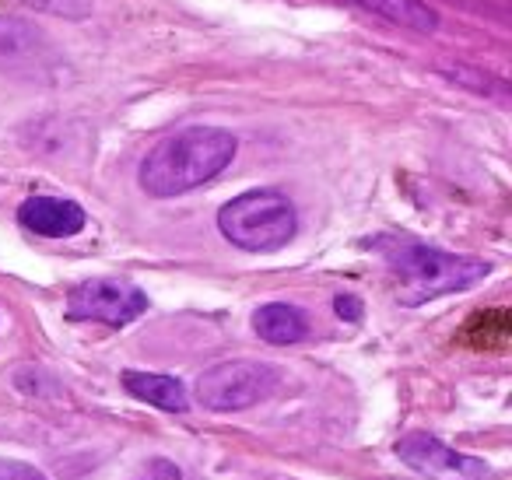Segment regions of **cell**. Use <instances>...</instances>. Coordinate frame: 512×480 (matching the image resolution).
I'll use <instances>...</instances> for the list:
<instances>
[{"label": "cell", "instance_id": "cell-13", "mask_svg": "<svg viewBox=\"0 0 512 480\" xmlns=\"http://www.w3.org/2000/svg\"><path fill=\"white\" fill-rule=\"evenodd\" d=\"M29 4L39 11H53V15H64V18H85L88 8H92V0H29Z\"/></svg>", "mask_w": 512, "mask_h": 480}, {"label": "cell", "instance_id": "cell-1", "mask_svg": "<svg viewBox=\"0 0 512 480\" xmlns=\"http://www.w3.org/2000/svg\"><path fill=\"white\" fill-rule=\"evenodd\" d=\"M239 141L221 127H190L158 141L141 162V190L148 197H179L232 165Z\"/></svg>", "mask_w": 512, "mask_h": 480}, {"label": "cell", "instance_id": "cell-5", "mask_svg": "<svg viewBox=\"0 0 512 480\" xmlns=\"http://www.w3.org/2000/svg\"><path fill=\"white\" fill-rule=\"evenodd\" d=\"M148 309V295L137 284L116 281V277H95L71 291L67 298V316L78 323H106L127 326Z\"/></svg>", "mask_w": 512, "mask_h": 480}, {"label": "cell", "instance_id": "cell-15", "mask_svg": "<svg viewBox=\"0 0 512 480\" xmlns=\"http://www.w3.org/2000/svg\"><path fill=\"white\" fill-rule=\"evenodd\" d=\"M334 309H337V316L341 319H362V302H358L355 295H337V302H334Z\"/></svg>", "mask_w": 512, "mask_h": 480}, {"label": "cell", "instance_id": "cell-3", "mask_svg": "<svg viewBox=\"0 0 512 480\" xmlns=\"http://www.w3.org/2000/svg\"><path fill=\"white\" fill-rule=\"evenodd\" d=\"M218 228L232 246L246 249V253H274L292 242L299 218L285 193L249 190L221 207Z\"/></svg>", "mask_w": 512, "mask_h": 480}, {"label": "cell", "instance_id": "cell-8", "mask_svg": "<svg viewBox=\"0 0 512 480\" xmlns=\"http://www.w3.org/2000/svg\"><path fill=\"white\" fill-rule=\"evenodd\" d=\"M18 221L46 239H71L85 228V211L64 197H29L18 207Z\"/></svg>", "mask_w": 512, "mask_h": 480}, {"label": "cell", "instance_id": "cell-12", "mask_svg": "<svg viewBox=\"0 0 512 480\" xmlns=\"http://www.w3.org/2000/svg\"><path fill=\"white\" fill-rule=\"evenodd\" d=\"M123 480H183V473H179V466L172 459H148Z\"/></svg>", "mask_w": 512, "mask_h": 480}, {"label": "cell", "instance_id": "cell-11", "mask_svg": "<svg viewBox=\"0 0 512 480\" xmlns=\"http://www.w3.org/2000/svg\"><path fill=\"white\" fill-rule=\"evenodd\" d=\"M355 4L369 15L400 25V29L418 32V36H432L439 29V15L428 8L425 0H355Z\"/></svg>", "mask_w": 512, "mask_h": 480}, {"label": "cell", "instance_id": "cell-6", "mask_svg": "<svg viewBox=\"0 0 512 480\" xmlns=\"http://www.w3.org/2000/svg\"><path fill=\"white\" fill-rule=\"evenodd\" d=\"M397 456L428 480H481V477H488V466H484L481 459L463 456V452L449 449V445H442L439 438L425 435V431H414V435L400 438Z\"/></svg>", "mask_w": 512, "mask_h": 480}, {"label": "cell", "instance_id": "cell-4", "mask_svg": "<svg viewBox=\"0 0 512 480\" xmlns=\"http://www.w3.org/2000/svg\"><path fill=\"white\" fill-rule=\"evenodd\" d=\"M281 386V372L267 361H249V358H235V361H221V365L207 368L197 382V400L207 410H246L253 403L274 396V389Z\"/></svg>", "mask_w": 512, "mask_h": 480}, {"label": "cell", "instance_id": "cell-7", "mask_svg": "<svg viewBox=\"0 0 512 480\" xmlns=\"http://www.w3.org/2000/svg\"><path fill=\"white\" fill-rule=\"evenodd\" d=\"M50 43L32 22L22 18H0V71L36 74L50 64Z\"/></svg>", "mask_w": 512, "mask_h": 480}, {"label": "cell", "instance_id": "cell-14", "mask_svg": "<svg viewBox=\"0 0 512 480\" xmlns=\"http://www.w3.org/2000/svg\"><path fill=\"white\" fill-rule=\"evenodd\" d=\"M0 480H46V473H39L29 463H18V459H0Z\"/></svg>", "mask_w": 512, "mask_h": 480}, {"label": "cell", "instance_id": "cell-10", "mask_svg": "<svg viewBox=\"0 0 512 480\" xmlns=\"http://www.w3.org/2000/svg\"><path fill=\"white\" fill-rule=\"evenodd\" d=\"M253 330L260 333V340H267V344L288 347V344L306 340L309 323H306V312L295 309V305L271 302V305H260V309H256Z\"/></svg>", "mask_w": 512, "mask_h": 480}, {"label": "cell", "instance_id": "cell-2", "mask_svg": "<svg viewBox=\"0 0 512 480\" xmlns=\"http://www.w3.org/2000/svg\"><path fill=\"white\" fill-rule=\"evenodd\" d=\"M376 249L397 274V298L404 305H425L432 298L456 295V291L474 288L491 274L484 260L442 253V249L421 246L411 239H379Z\"/></svg>", "mask_w": 512, "mask_h": 480}, {"label": "cell", "instance_id": "cell-9", "mask_svg": "<svg viewBox=\"0 0 512 480\" xmlns=\"http://www.w3.org/2000/svg\"><path fill=\"white\" fill-rule=\"evenodd\" d=\"M123 389L134 400H144L158 410H169V414H183L190 407V396H186L183 382L162 372H123Z\"/></svg>", "mask_w": 512, "mask_h": 480}]
</instances>
